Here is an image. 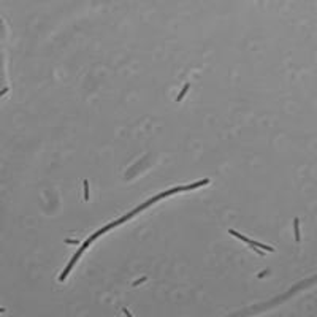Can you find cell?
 I'll return each mask as SVG.
<instances>
[{"label": "cell", "mask_w": 317, "mask_h": 317, "mask_svg": "<svg viewBox=\"0 0 317 317\" xmlns=\"http://www.w3.org/2000/svg\"><path fill=\"white\" fill-rule=\"evenodd\" d=\"M228 233H230V235H233V236H236V238H240V240H241V241H244L246 244H251V246H257V247H260V249H265V251H268V252H274V249H273L271 246L262 244L260 241H254V240H251V238H247V236L241 235V233H238V231H235V230H228Z\"/></svg>", "instance_id": "1"}, {"label": "cell", "mask_w": 317, "mask_h": 317, "mask_svg": "<svg viewBox=\"0 0 317 317\" xmlns=\"http://www.w3.org/2000/svg\"><path fill=\"white\" fill-rule=\"evenodd\" d=\"M189 87H190V84H189V82H186V86L183 87V90H181V92H179V95H178V97H176V102H181V100H183V97H184V95L187 94V90H189Z\"/></svg>", "instance_id": "3"}, {"label": "cell", "mask_w": 317, "mask_h": 317, "mask_svg": "<svg viewBox=\"0 0 317 317\" xmlns=\"http://www.w3.org/2000/svg\"><path fill=\"white\" fill-rule=\"evenodd\" d=\"M0 312H5V309H3V308H0Z\"/></svg>", "instance_id": "9"}, {"label": "cell", "mask_w": 317, "mask_h": 317, "mask_svg": "<svg viewBox=\"0 0 317 317\" xmlns=\"http://www.w3.org/2000/svg\"><path fill=\"white\" fill-rule=\"evenodd\" d=\"M122 312H124V314H125V315H129V317H132V312H130L129 309H125V308H124V309H122Z\"/></svg>", "instance_id": "6"}, {"label": "cell", "mask_w": 317, "mask_h": 317, "mask_svg": "<svg viewBox=\"0 0 317 317\" xmlns=\"http://www.w3.org/2000/svg\"><path fill=\"white\" fill-rule=\"evenodd\" d=\"M7 92H8V87H3L2 90H0V97H2V95H5Z\"/></svg>", "instance_id": "8"}, {"label": "cell", "mask_w": 317, "mask_h": 317, "mask_svg": "<svg viewBox=\"0 0 317 317\" xmlns=\"http://www.w3.org/2000/svg\"><path fill=\"white\" fill-rule=\"evenodd\" d=\"M82 186H84V200L87 201L89 200V181H87V179L82 181Z\"/></svg>", "instance_id": "4"}, {"label": "cell", "mask_w": 317, "mask_h": 317, "mask_svg": "<svg viewBox=\"0 0 317 317\" xmlns=\"http://www.w3.org/2000/svg\"><path fill=\"white\" fill-rule=\"evenodd\" d=\"M146 281V278H141V279H138L136 282H133V285H138V284H141V282H144Z\"/></svg>", "instance_id": "7"}, {"label": "cell", "mask_w": 317, "mask_h": 317, "mask_svg": "<svg viewBox=\"0 0 317 317\" xmlns=\"http://www.w3.org/2000/svg\"><path fill=\"white\" fill-rule=\"evenodd\" d=\"M65 243H67V244H79L78 240H65Z\"/></svg>", "instance_id": "5"}, {"label": "cell", "mask_w": 317, "mask_h": 317, "mask_svg": "<svg viewBox=\"0 0 317 317\" xmlns=\"http://www.w3.org/2000/svg\"><path fill=\"white\" fill-rule=\"evenodd\" d=\"M293 228H295V241L300 243L301 238H300V219H298V217L293 219Z\"/></svg>", "instance_id": "2"}]
</instances>
